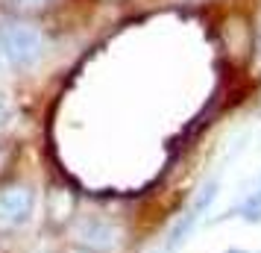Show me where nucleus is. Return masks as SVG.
<instances>
[{"instance_id": "obj_1", "label": "nucleus", "mask_w": 261, "mask_h": 253, "mask_svg": "<svg viewBox=\"0 0 261 253\" xmlns=\"http://www.w3.org/2000/svg\"><path fill=\"white\" fill-rule=\"evenodd\" d=\"M30 215H33V192L27 186L0 189V233L24 227Z\"/></svg>"}, {"instance_id": "obj_2", "label": "nucleus", "mask_w": 261, "mask_h": 253, "mask_svg": "<svg viewBox=\"0 0 261 253\" xmlns=\"http://www.w3.org/2000/svg\"><path fill=\"white\" fill-rule=\"evenodd\" d=\"M3 48L15 65H30L41 56V36L27 27H12L3 33Z\"/></svg>"}]
</instances>
